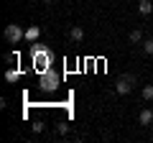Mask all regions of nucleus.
I'll return each instance as SVG.
<instances>
[{
	"mask_svg": "<svg viewBox=\"0 0 153 143\" xmlns=\"http://www.w3.org/2000/svg\"><path fill=\"white\" fill-rule=\"evenodd\" d=\"M28 54H31V64H33V69H36L38 74L49 72L51 66H54V61H56L51 46H46V44H36V41H33L31 49H28Z\"/></svg>",
	"mask_w": 153,
	"mask_h": 143,
	"instance_id": "f257e3e1",
	"label": "nucleus"
},
{
	"mask_svg": "<svg viewBox=\"0 0 153 143\" xmlns=\"http://www.w3.org/2000/svg\"><path fill=\"white\" fill-rule=\"evenodd\" d=\"M61 84V74L51 66L49 72H44V74H38V87L44 89V92H56Z\"/></svg>",
	"mask_w": 153,
	"mask_h": 143,
	"instance_id": "f03ea898",
	"label": "nucleus"
},
{
	"mask_svg": "<svg viewBox=\"0 0 153 143\" xmlns=\"http://www.w3.org/2000/svg\"><path fill=\"white\" fill-rule=\"evenodd\" d=\"M3 36H5V41L8 44H18V41H23L26 39V31H23L18 23H8L5 26V31H3Z\"/></svg>",
	"mask_w": 153,
	"mask_h": 143,
	"instance_id": "7ed1b4c3",
	"label": "nucleus"
},
{
	"mask_svg": "<svg viewBox=\"0 0 153 143\" xmlns=\"http://www.w3.org/2000/svg\"><path fill=\"white\" fill-rule=\"evenodd\" d=\"M135 82H138V79L133 77V74H120V77H117V84H115V92H117V95H128V92H133Z\"/></svg>",
	"mask_w": 153,
	"mask_h": 143,
	"instance_id": "20e7f679",
	"label": "nucleus"
},
{
	"mask_svg": "<svg viewBox=\"0 0 153 143\" xmlns=\"http://www.w3.org/2000/svg\"><path fill=\"white\" fill-rule=\"evenodd\" d=\"M151 123H153V110H151V107L140 110V115H138V125H151Z\"/></svg>",
	"mask_w": 153,
	"mask_h": 143,
	"instance_id": "39448f33",
	"label": "nucleus"
},
{
	"mask_svg": "<svg viewBox=\"0 0 153 143\" xmlns=\"http://www.w3.org/2000/svg\"><path fill=\"white\" fill-rule=\"evenodd\" d=\"M138 13H140V16H151L153 13V3L151 0H138Z\"/></svg>",
	"mask_w": 153,
	"mask_h": 143,
	"instance_id": "423d86ee",
	"label": "nucleus"
},
{
	"mask_svg": "<svg viewBox=\"0 0 153 143\" xmlns=\"http://www.w3.org/2000/svg\"><path fill=\"white\" fill-rule=\"evenodd\" d=\"M38 36H41V28H38L36 23H33V26H28V28H26V41H36Z\"/></svg>",
	"mask_w": 153,
	"mask_h": 143,
	"instance_id": "0eeeda50",
	"label": "nucleus"
},
{
	"mask_svg": "<svg viewBox=\"0 0 153 143\" xmlns=\"http://www.w3.org/2000/svg\"><path fill=\"white\" fill-rule=\"evenodd\" d=\"M69 39H71V41H82V39H84V28L74 26V28L69 31Z\"/></svg>",
	"mask_w": 153,
	"mask_h": 143,
	"instance_id": "6e6552de",
	"label": "nucleus"
},
{
	"mask_svg": "<svg viewBox=\"0 0 153 143\" xmlns=\"http://www.w3.org/2000/svg\"><path fill=\"white\" fill-rule=\"evenodd\" d=\"M18 79H21V72H18V66H16V69L10 66V69L5 72V82H18Z\"/></svg>",
	"mask_w": 153,
	"mask_h": 143,
	"instance_id": "1a4fd4ad",
	"label": "nucleus"
},
{
	"mask_svg": "<svg viewBox=\"0 0 153 143\" xmlns=\"http://www.w3.org/2000/svg\"><path fill=\"white\" fill-rule=\"evenodd\" d=\"M130 41H133V44H140V41H143V31H140V28L130 31Z\"/></svg>",
	"mask_w": 153,
	"mask_h": 143,
	"instance_id": "9d476101",
	"label": "nucleus"
},
{
	"mask_svg": "<svg viewBox=\"0 0 153 143\" xmlns=\"http://www.w3.org/2000/svg\"><path fill=\"white\" fill-rule=\"evenodd\" d=\"M143 100H146V102L153 100V84H146V87H143Z\"/></svg>",
	"mask_w": 153,
	"mask_h": 143,
	"instance_id": "9b49d317",
	"label": "nucleus"
},
{
	"mask_svg": "<svg viewBox=\"0 0 153 143\" xmlns=\"http://www.w3.org/2000/svg\"><path fill=\"white\" fill-rule=\"evenodd\" d=\"M5 61H8V64H13V61L18 64V51H8V54H5Z\"/></svg>",
	"mask_w": 153,
	"mask_h": 143,
	"instance_id": "f8f14e48",
	"label": "nucleus"
},
{
	"mask_svg": "<svg viewBox=\"0 0 153 143\" xmlns=\"http://www.w3.org/2000/svg\"><path fill=\"white\" fill-rule=\"evenodd\" d=\"M143 51H146V54H153V39H146V41H143Z\"/></svg>",
	"mask_w": 153,
	"mask_h": 143,
	"instance_id": "ddd939ff",
	"label": "nucleus"
},
{
	"mask_svg": "<svg viewBox=\"0 0 153 143\" xmlns=\"http://www.w3.org/2000/svg\"><path fill=\"white\" fill-rule=\"evenodd\" d=\"M56 128H59V133H66V130H69V125H66V123H59Z\"/></svg>",
	"mask_w": 153,
	"mask_h": 143,
	"instance_id": "4468645a",
	"label": "nucleus"
},
{
	"mask_svg": "<svg viewBox=\"0 0 153 143\" xmlns=\"http://www.w3.org/2000/svg\"><path fill=\"white\" fill-rule=\"evenodd\" d=\"M44 3H56V0H44Z\"/></svg>",
	"mask_w": 153,
	"mask_h": 143,
	"instance_id": "2eb2a0df",
	"label": "nucleus"
}]
</instances>
